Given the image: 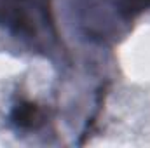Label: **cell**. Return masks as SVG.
<instances>
[{"mask_svg":"<svg viewBox=\"0 0 150 148\" xmlns=\"http://www.w3.org/2000/svg\"><path fill=\"white\" fill-rule=\"evenodd\" d=\"M0 28L35 44L56 37L49 0H0Z\"/></svg>","mask_w":150,"mask_h":148,"instance_id":"obj_1","label":"cell"},{"mask_svg":"<svg viewBox=\"0 0 150 148\" xmlns=\"http://www.w3.org/2000/svg\"><path fill=\"white\" fill-rule=\"evenodd\" d=\"M11 120L19 129H37L44 120V115L35 103L19 101L11 113Z\"/></svg>","mask_w":150,"mask_h":148,"instance_id":"obj_2","label":"cell"}]
</instances>
